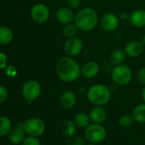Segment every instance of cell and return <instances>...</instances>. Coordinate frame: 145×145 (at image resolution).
<instances>
[{
  "label": "cell",
  "mask_w": 145,
  "mask_h": 145,
  "mask_svg": "<svg viewBox=\"0 0 145 145\" xmlns=\"http://www.w3.org/2000/svg\"><path fill=\"white\" fill-rule=\"evenodd\" d=\"M12 128V123L10 118L6 116H0V137L9 135Z\"/></svg>",
  "instance_id": "cell-22"
},
{
  "label": "cell",
  "mask_w": 145,
  "mask_h": 145,
  "mask_svg": "<svg viewBox=\"0 0 145 145\" xmlns=\"http://www.w3.org/2000/svg\"><path fill=\"white\" fill-rule=\"evenodd\" d=\"M137 79L141 85L145 86V67H142L138 70Z\"/></svg>",
  "instance_id": "cell-27"
},
{
  "label": "cell",
  "mask_w": 145,
  "mask_h": 145,
  "mask_svg": "<svg viewBox=\"0 0 145 145\" xmlns=\"http://www.w3.org/2000/svg\"><path fill=\"white\" fill-rule=\"evenodd\" d=\"M64 145H72V144H64Z\"/></svg>",
  "instance_id": "cell-36"
},
{
  "label": "cell",
  "mask_w": 145,
  "mask_h": 145,
  "mask_svg": "<svg viewBox=\"0 0 145 145\" xmlns=\"http://www.w3.org/2000/svg\"><path fill=\"white\" fill-rule=\"evenodd\" d=\"M86 97L94 106H104L111 99V90L105 85L96 84L87 90Z\"/></svg>",
  "instance_id": "cell-3"
},
{
  "label": "cell",
  "mask_w": 145,
  "mask_h": 145,
  "mask_svg": "<svg viewBox=\"0 0 145 145\" xmlns=\"http://www.w3.org/2000/svg\"><path fill=\"white\" fill-rule=\"evenodd\" d=\"M41 86L34 80H27L22 88V96L28 103H32L37 100L41 94Z\"/></svg>",
  "instance_id": "cell-7"
},
{
  "label": "cell",
  "mask_w": 145,
  "mask_h": 145,
  "mask_svg": "<svg viewBox=\"0 0 145 145\" xmlns=\"http://www.w3.org/2000/svg\"><path fill=\"white\" fill-rule=\"evenodd\" d=\"M67 7L72 10L78 9L81 5V0H67Z\"/></svg>",
  "instance_id": "cell-30"
},
{
  "label": "cell",
  "mask_w": 145,
  "mask_h": 145,
  "mask_svg": "<svg viewBox=\"0 0 145 145\" xmlns=\"http://www.w3.org/2000/svg\"><path fill=\"white\" fill-rule=\"evenodd\" d=\"M72 120L74 121V123L78 128L84 129V130L91 123L89 114L85 112H80V113L76 114Z\"/></svg>",
  "instance_id": "cell-19"
},
{
  "label": "cell",
  "mask_w": 145,
  "mask_h": 145,
  "mask_svg": "<svg viewBox=\"0 0 145 145\" xmlns=\"http://www.w3.org/2000/svg\"><path fill=\"white\" fill-rule=\"evenodd\" d=\"M8 97H9V93L7 89L5 86L0 85V103H5L7 100Z\"/></svg>",
  "instance_id": "cell-28"
},
{
  "label": "cell",
  "mask_w": 145,
  "mask_h": 145,
  "mask_svg": "<svg viewBox=\"0 0 145 145\" xmlns=\"http://www.w3.org/2000/svg\"><path fill=\"white\" fill-rule=\"evenodd\" d=\"M60 105L65 109H71L74 108L77 103V97L75 93L72 91H63L59 98Z\"/></svg>",
  "instance_id": "cell-14"
},
{
  "label": "cell",
  "mask_w": 145,
  "mask_h": 145,
  "mask_svg": "<svg viewBox=\"0 0 145 145\" xmlns=\"http://www.w3.org/2000/svg\"><path fill=\"white\" fill-rule=\"evenodd\" d=\"M56 74L61 81L72 83L81 76V67L74 57L63 56L56 64Z\"/></svg>",
  "instance_id": "cell-1"
},
{
  "label": "cell",
  "mask_w": 145,
  "mask_h": 145,
  "mask_svg": "<svg viewBox=\"0 0 145 145\" xmlns=\"http://www.w3.org/2000/svg\"><path fill=\"white\" fill-rule=\"evenodd\" d=\"M130 15L131 13H128V12H121L120 15V19L121 21H129L130 19Z\"/></svg>",
  "instance_id": "cell-32"
},
{
  "label": "cell",
  "mask_w": 145,
  "mask_h": 145,
  "mask_svg": "<svg viewBox=\"0 0 145 145\" xmlns=\"http://www.w3.org/2000/svg\"><path fill=\"white\" fill-rule=\"evenodd\" d=\"M100 65L94 61H90L86 62L83 67H81V76L85 79H93L100 72Z\"/></svg>",
  "instance_id": "cell-12"
},
{
  "label": "cell",
  "mask_w": 145,
  "mask_h": 145,
  "mask_svg": "<svg viewBox=\"0 0 145 145\" xmlns=\"http://www.w3.org/2000/svg\"><path fill=\"white\" fill-rule=\"evenodd\" d=\"M134 122V120L131 115L129 114H123L119 118L118 124L123 129H128L130 128Z\"/></svg>",
  "instance_id": "cell-25"
},
{
  "label": "cell",
  "mask_w": 145,
  "mask_h": 145,
  "mask_svg": "<svg viewBox=\"0 0 145 145\" xmlns=\"http://www.w3.org/2000/svg\"><path fill=\"white\" fill-rule=\"evenodd\" d=\"M86 145H98V144H96V143H91V142H89V143H87Z\"/></svg>",
  "instance_id": "cell-35"
},
{
  "label": "cell",
  "mask_w": 145,
  "mask_h": 145,
  "mask_svg": "<svg viewBox=\"0 0 145 145\" xmlns=\"http://www.w3.org/2000/svg\"><path fill=\"white\" fill-rule=\"evenodd\" d=\"M99 24L105 32H114L120 25V18L113 13H107L101 17Z\"/></svg>",
  "instance_id": "cell-10"
},
{
  "label": "cell",
  "mask_w": 145,
  "mask_h": 145,
  "mask_svg": "<svg viewBox=\"0 0 145 145\" xmlns=\"http://www.w3.org/2000/svg\"><path fill=\"white\" fill-rule=\"evenodd\" d=\"M78 30L79 29L77 28L74 22H72V23H68V24L64 25V27L62 28V33L67 39H68V38H72V37L76 36Z\"/></svg>",
  "instance_id": "cell-24"
},
{
  "label": "cell",
  "mask_w": 145,
  "mask_h": 145,
  "mask_svg": "<svg viewBox=\"0 0 145 145\" xmlns=\"http://www.w3.org/2000/svg\"><path fill=\"white\" fill-rule=\"evenodd\" d=\"M74 24L77 28L82 32H90L94 30L99 23L98 14L96 10L91 7L80 9L74 16Z\"/></svg>",
  "instance_id": "cell-2"
},
{
  "label": "cell",
  "mask_w": 145,
  "mask_h": 145,
  "mask_svg": "<svg viewBox=\"0 0 145 145\" xmlns=\"http://www.w3.org/2000/svg\"><path fill=\"white\" fill-rule=\"evenodd\" d=\"M86 139L85 138V137H74L71 142L72 145H86Z\"/></svg>",
  "instance_id": "cell-29"
},
{
  "label": "cell",
  "mask_w": 145,
  "mask_h": 145,
  "mask_svg": "<svg viewBox=\"0 0 145 145\" xmlns=\"http://www.w3.org/2000/svg\"><path fill=\"white\" fill-rule=\"evenodd\" d=\"M133 77L131 67L125 64L114 66L111 71V79L119 86H125L131 83Z\"/></svg>",
  "instance_id": "cell-4"
},
{
  "label": "cell",
  "mask_w": 145,
  "mask_h": 145,
  "mask_svg": "<svg viewBox=\"0 0 145 145\" xmlns=\"http://www.w3.org/2000/svg\"><path fill=\"white\" fill-rule=\"evenodd\" d=\"M26 134L27 133L24 129L23 122H22V123L17 124L15 127L11 129L8 137H9L10 142L12 144L19 145V144H22L23 140L26 138Z\"/></svg>",
  "instance_id": "cell-11"
},
{
  "label": "cell",
  "mask_w": 145,
  "mask_h": 145,
  "mask_svg": "<svg viewBox=\"0 0 145 145\" xmlns=\"http://www.w3.org/2000/svg\"><path fill=\"white\" fill-rule=\"evenodd\" d=\"M89 116L91 123L103 124L107 120L108 114L103 106H95L91 109Z\"/></svg>",
  "instance_id": "cell-16"
},
{
  "label": "cell",
  "mask_w": 145,
  "mask_h": 145,
  "mask_svg": "<svg viewBox=\"0 0 145 145\" xmlns=\"http://www.w3.org/2000/svg\"><path fill=\"white\" fill-rule=\"evenodd\" d=\"M84 48V44L81 39L74 36L67 39L64 43V50L68 56L75 57L79 56Z\"/></svg>",
  "instance_id": "cell-8"
},
{
  "label": "cell",
  "mask_w": 145,
  "mask_h": 145,
  "mask_svg": "<svg viewBox=\"0 0 145 145\" xmlns=\"http://www.w3.org/2000/svg\"><path fill=\"white\" fill-rule=\"evenodd\" d=\"M126 54L124 50L122 49H114L112 50L109 56V61L114 66L124 64V61H125L126 58Z\"/></svg>",
  "instance_id": "cell-18"
},
{
  "label": "cell",
  "mask_w": 145,
  "mask_h": 145,
  "mask_svg": "<svg viewBox=\"0 0 145 145\" xmlns=\"http://www.w3.org/2000/svg\"><path fill=\"white\" fill-rule=\"evenodd\" d=\"M85 138L88 142L99 144L107 137V130L103 124L91 123L85 129Z\"/></svg>",
  "instance_id": "cell-5"
},
{
  "label": "cell",
  "mask_w": 145,
  "mask_h": 145,
  "mask_svg": "<svg viewBox=\"0 0 145 145\" xmlns=\"http://www.w3.org/2000/svg\"><path fill=\"white\" fill-rule=\"evenodd\" d=\"M131 116L134 121L139 124L145 123V103L137 104L132 110Z\"/></svg>",
  "instance_id": "cell-20"
},
{
  "label": "cell",
  "mask_w": 145,
  "mask_h": 145,
  "mask_svg": "<svg viewBox=\"0 0 145 145\" xmlns=\"http://www.w3.org/2000/svg\"><path fill=\"white\" fill-rule=\"evenodd\" d=\"M13 32L8 27H0V44H7L13 39Z\"/></svg>",
  "instance_id": "cell-21"
},
{
  "label": "cell",
  "mask_w": 145,
  "mask_h": 145,
  "mask_svg": "<svg viewBox=\"0 0 145 145\" xmlns=\"http://www.w3.org/2000/svg\"><path fill=\"white\" fill-rule=\"evenodd\" d=\"M23 125L27 135L33 137H39L44 133L46 130L44 121L38 117H32L26 120L23 122Z\"/></svg>",
  "instance_id": "cell-6"
},
{
  "label": "cell",
  "mask_w": 145,
  "mask_h": 145,
  "mask_svg": "<svg viewBox=\"0 0 145 145\" xmlns=\"http://www.w3.org/2000/svg\"><path fill=\"white\" fill-rule=\"evenodd\" d=\"M77 128L78 127L74 120H66L63 124L62 132L67 137L71 138L75 135L77 131Z\"/></svg>",
  "instance_id": "cell-23"
},
{
  "label": "cell",
  "mask_w": 145,
  "mask_h": 145,
  "mask_svg": "<svg viewBox=\"0 0 145 145\" xmlns=\"http://www.w3.org/2000/svg\"><path fill=\"white\" fill-rule=\"evenodd\" d=\"M31 17L38 24L45 23L50 18V10L47 5L42 3L34 5L31 9Z\"/></svg>",
  "instance_id": "cell-9"
},
{
  "label": "cell",
  "mask_w": 145,
  "mask_h": 145,
  "mask_svg": "<svg viewBox=\"0 0 145 145\" xmlns=\"http://www.w3.org/2000/svg\"><path fill=\"white\" fill-rule=\"evenodd\" d=\"M130 23L137 28H142L145 27V10L137 9L133 10L130 15Z\"/></svg>",
  "instance_id": "cell-17"
},
{
  "label": "cell",
  "mask_w": 145,
  "mask_h": 145,
  "mask_svg": "<svg viewBox=\"0 0 145 145\" xmlns=\"http://www.w3.org/2000/svg\"><path fill=\"white\" fill-rule=\"evenodd\" d=\"M144 50V46L140 41L132 40L128 42L125 46V52L127 56L131 58H137L140 56Z\"/></svg>",
  "instance_id": "cell-15"
},
{
  "label": "cell",
  "mask_w": 145,
  "mask_h": 145,
  "mask_svg": "<svg viewBox=\"0 0 145 145\" xmlns=\"http://www.w3.org/2000/svg\"><path fill=\"white\" fill-rule=\"evenodd\" d=\"M74 16L75 14H74L72 10L69 7H61L56 13V18L57 22L62 25L74 22Z\"/></svg>",
  "instance_id": "cell-13"
},
{
  "label": "cell",
  "mask_w": 145,
  "mask_h": 145,
  "mask_svg": "<svg viewBox=\"0 0 145 145\" xmlns=\"http://www.w3.org/2000/svg\"><path fill=\"white\" fill-rule=\"evenodd\" d=\"M140 42L142 44L143 46H145V33L143 35H142V37L140 38Z\"/></svg>",
  "instance_id": "cell-34"
},
{
  "label": "cell",
  "mask_w": 145,
  "mask_h": 145,
  "mask_svg": "<svg viewBox=\"0 0 145 145\" xmlns=\"http://www.w3.org/2000/svg\"><path fill=\"white\" fill-rule=\"evenodd\" d=\"M141 97H142V99L143 103H145V86H143V88H142V90Z\"/></svg>",
  "instance_id": "cell-33"
},
{
  "label": "cell",
  "mask_w": 145,
  "mask_h": 145,
  "mask_svg": "<svg viewBox=\"0 0 145 145\" xmlns=\"http://www.w3.org/2000/svg\"><path fill=\"white\" fill-rule=\"evenodd\" d=\"M22 145H41V142L38 137L28 136L23 140Z\"/></svg>",
  "instance_id": "cell-26"
},
{
  "label": "cell",
  "mask_w": 145,
  "mask_h": 145,
  "mask_svg": "<svg viewBox=\"0 0 145 145\" xmlns=\"http://www.w3.org/2000/svg\"><path fill=\"white\" fill-rule=\"evenodd\" d=\"M7 66V56L5 53L0 52V69H5Z\"/></svg>",
  "instance_id": "cell-31"
}]
</instances>
